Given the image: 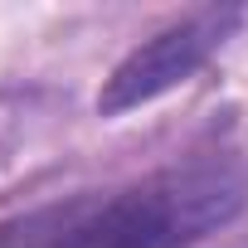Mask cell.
Listing matches in <instances>:
<instances>
[{"instance_id":"cell-1","label":"cell","mask_w":248,"mask_h":248,"mask_svg":"<svg viewBox=\"0 0 248 248\" xmlns=\"http://www.w3.org/2000/svg\"><path fill=\"white\" fill-rule=\"evenodd\" d=\"M248 200L229 161H185L141 180L83 190L0 219V248H190L224 229Z\"/></svg>"},{"instance_id":"cell-2","label":"cell","mask_w":248,"mask_h":248,"mask_svg":"<svg viewBox=\"0 0 248 248\" xmlns=\"http://www.w3.org/2000/svg\"><path fill=\"white\" fill-rule=\"evenodd\" d=\"M238 25H243L238 5H204V10H190L185 20L166 25L161 34H151L146 44H137L127 59L112 68V78L97 93V112L102 117H122V112H132V107L170 93L175 83H185L190 73H200L224 49V39Z\"/></svg>"}]
</instances>
